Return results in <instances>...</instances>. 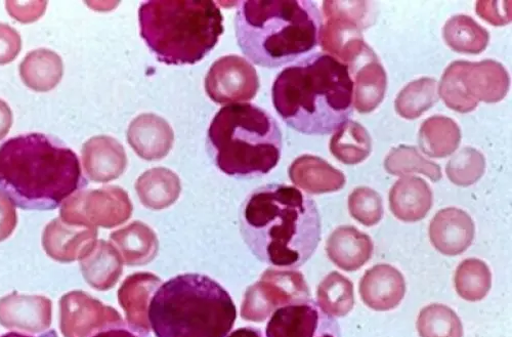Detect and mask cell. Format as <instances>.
<instances>
[{
    "label": "cell",
    "instance_id": "1",
    "mask_svg": "<svg viewBox=\"0 0 512 337\" xmlns=\"http://www.w3.org/2000/svg\"><path fill=\"white\" fill-rule=\"evenodd\" d=\"M240 233L252 256L278 269L303 267L321 240L317 203L301 189L266 184L241 204Z\"/></svg>",
    "mask_w": 512,
    "mask_h": 337
},
{
    "label": "cell",
    "instance_id": "15",
    "mask_svg": "<svg viewBox=\"0 0 512 337\" xmlns=\"http://www.w3.org/2000/svg\"><path fill=\"white\" fill-rule=\"evenodd\" d=\"M476 226L471 216L456 207L441 209L430 225L433 246L447 257L463 254L473 244Z\"/></svg>",
    "mask_w": 512,
    "mask_h": 337
},
{
    "label": "cell",
    "instance_id": "38",
    "mask_svg": "<svg viewBox=\"0 0 512 337\" xmlns=\"http://www.w3.org/2000/svg\"><path fill=\"white\" fill-rule=\"evenodd\" d=\"M91 337H152L148 330L119 320L105 325Z\"/></svg>",
    "mask_w": 512,
    "mask_h": 337
},
{
    "label": "cell",
    "instance_id": "9",
    "mask_svg": "<svg viewBox=\"0 0 512 337\" xmlns=\"http://www.w3.org/2000/svg\"><path fill=\"white\" fill-rule=\"evenodd\" d=\"M265 337H339V328L309 300L277 308L269 317Z\"/></svg>",
    "mask_w": 512,
    "mask_h": 337
},
{
    "label": "cell",
    "instance_id": "18",
    "mask_svg": "<svg viewBox=\"0 0 512 337\" xmlns=\"http://www.w3.org/2000/svg\"><path fill=\"white\" fill-rule=\"evenodd\" d=\"M374 244L370 236L353 226H340L326 242L330 261L346 272H356L372 258Z\"/></svg>",
    "mask_w": 512,
    "mask_h": 337
},
{
    "label": "cell",
    "instance_id": "43",
    "mask_svg": "<svg viewBox=\"0 0 512 337\" xmlns=\"http://www.w3.org/2000/svg\"><path fill=\"white\" fill-rule=\"evenodd\" d=\"M0 337H59L55 330H50L48 332L42 333L40 335L34 336L26 333L20 332H9L0 335Z\"/></svg>",
    "mask_w": 512,
    "mask_h": 337
},
{
    "label": "cell",
    "instance_id": "31",
    "mask_svg": "<svg viewBox=\"0 0 512 337\" xmlns=\"http://www.w3.org/2000/svg\"><path fill=\"white\" fill-rule=\"evenodd\" d=\"M420 337H463V325L451 308L433 304L423 308L416 323Z\"/></svg>",
    "mask_w": 512,
    "mask_h": 337
},
{
    "label": "cell",
    "instance_id": "8",
    "mask_svg": "<svg viewBox=\"0 0 512 337\" xmlns=\"http://www.w3.org/2000/svg\"><path fill=\"white\" fill-rule=\"evenodd\" d=\"M204 87L211 101L217 104H238L258 95L260 78L246 59L230 55L211 65Z\"/></svg>",
    "mask_w": 512,
    "mask_h": 337
},
{
    "label": "cell",
    "instance_id": "30",
    "mask_svg": "<svg viewBox=\"0 0 512 337\" xmlns=\"http://www.w3.org/2000/svg\"><path fill=\"white\" fill-rule=\"evenodd\" d=\"M454 285L458 296L467 302H480L492 287V273L479 259L464 260L457 268Z\"/></svg>",
    "mask_w": 512,
    "mask_h": 337
},
{
    "label": "cell",
    "instance_id": "6",
    "mask_svg": "<svg viewBox=\"0 0 512 337\" xmlns=\"http://www.w3.org/2000/svg\"><path fill=\"white\" fill-rule=\"evenodd\" d=\"M207 152L218 170L242 180L269 175L279 164L283 137L278 121L250 103L223 107L211 120Z\"/></svg>",
    "mask_w": 512,
    "mask_h": 337
},
{
    "label": "cell",
    "instance_id": "23",
    "mask_svg": "<svg viewBox=\"0 0 512 337\" xmlns=\"http://www.w3.org/2000/svg\"><path fill=\"white\" fill-rule=\"evenodd\" d=\"M63 74L62 58L48 49L30 52L20 64V76L25 86L38 93L54 90Z\"/></svg>",
    "mask_w": 512,
    "mask_h": 337
},
{
    "label": "cell",
    "instance_id": "11",
    "mask_svg": "<svg viewBox=\"0 0 512 337\" xmlns=\"http://www.w3.org/2000/svg\"><path fill=\"white\" fill-rule=\"evenodd\" d=\"M455 63L465 96L478 106L480 102L498 103L508 94L510 78L501 63L495 60Z\"/></svg>",
    "mask_w": 512,
    "mask_h": 337
},
{
    "label": "cell",
    "instance_id": "22",
    "mask_svg": "<svg viewBox=\"0 0 512 337\" xmlns=\"http://www.w3.org/2000/svg\"><path fill=\"white\" fill-rule=\"evenodd\" d=\"M290 178L298 189L310 194H325L340 191L347 179L326 160L313 155L297 158L290 167Z\"/></svg>",
    "mask_w": 512,
    "mask_h": 337
},
{
    "label": "cell",
    "instance_id": "7",
    "mask_svg": "<svg viewBox=\"0 0 512 337\" xmlns=\"http://www.w3.org/2000/svg\"><path fill=\"white\" fill-rule=\"evenodd\" d=\"M141 36L158 61L194 65L216 48L224 16L213 2H148L139 10Z\"/></svg>",
    "mask_w": 512,
    "mask_h": 337
},
{
    "label": "cell",
    "instance_id": "41",
    "mask_svg": "<svg viewBox=\"0 0 512 337\" xmlns=\"http://www.w3.org/2000/svg\"><path fill=\"white\" fill-rule=\"evenodd\" d=\"M14 117L10 106L0 100V141L5 139L12 129Z\"/></svg>",
    "mask_w": 512,
    "mask_h": 337
},
{
    "label": "cell",
    "instance_id": "13",
    "mask_svg": "<svg viewBox=\"0 0 512 337\" xmlns=\"http://www.w3.org/2000/svg\"><path fill=\"white\" fill-rule=\"evenodd\" d=\"M347 65L354 82V108L363 114L374 111L386 97V70L368 45Z\"/></svg>",
    "mask_w": 512,
    "mask_h": 337
},
{
    "label": "cell",
    "instance_id": "4",
    "mask_svg": "<svg viewBox=\"0 0 512 337\" xmlns=\"http://www.w3.org/2000/svg\"><path fill=\"white\" fill-rule=\"evenodd\" d=\"M323 15L316 3L242 2L235 15L237 44L255 65L280 68L320 45Z\"/></svg>",
    "mask_w": 512,
    "mask_h": 337
},
{
    "label": "cell",
    "instance_id": "35",
    "mask_svg": "<svg viewBox=\"0 0 512 337\" xmlns=\"http://www.w3.org/2000/svg\"><path fill=\"white\" fill-rule=\"evenodd\" d=\"M95 255L80 262L85 279L97 289H106L111 277V259L104 242H101Z\"/></svg>",
    "mask_w": 512,
    "mask_h": 337
},
{
    "label": "cell",
    "instance_id": "2",
    "mask_svg": "<svg viewBox=\"0 0 512 337\" xmlns=\"http://www.w3.org/2000/svg\"><path fill=\"white\" fill-rule=\"evenodd\" d=\"M273 105L289 128L307 136H326L350 120L354 82L349 66L318 52L283 69L272 88Z\"/></svg>",
    "mask_w": 512,
    "mask_h": 337
},
{
    "label": "cell",
    "instance_id": "21",
    "mask_svg": "<svg viewBox=\"0 0 512 337\" xmlns=\"http://www.w3.org/2000/svg\"><path fill=\"white\" fill-rule=\"evenodd\" d=\"M390 208L393 215L404 223L423 220L433 207V191L423 179L402 177L390 191Z\"/></svg>",
    "mask_w": 512,
    "mask_h": 337
},
{
    "label": "cell",
    "instance_id": "16",
    "mask_svg": "<svg viewBox=\"0 0 512 337\" xmlns=\"http://www.w3.org/2000/svg\"><path fill=\"white\" fill-rule=\"evenodd\" d=\"M363 303L378 312L396 309L406 293V282L395 267L380 264L366 271L359 284Z\"/></svg>",
    "mask_w": 512,
    "mask_h": 337
},
{
    "label": "cell",
    "instance_id": "39",
    "mask_svg": "<svg viewBox=\"0 0 512 337\" xmlns=\"http://www.w3.org/2000/svg\"><path fill=\"white\" fill-rule=\"evenodd\" d=\"M18 224V216L13 202L0 192V242L12 236Z\"/></svg>",
    "mask_w": 512,
    "mask_h": 337
},
{
    "label": "cell",
    "instance_id": "26",
    "mask_svg": "<svg viewBox=\"0 0 512 337\" xmlns=\"http://www.w3.org/2000/svg\"><path fill=\"white\" fill-rule=\"evenodd\" d=\"M443 37L451 50L465 55L482 54L490 41L489 32L466 15L450 18L443 28Z\"/></svg>",
    "mask_w": 512,
    "mask_h": 337
},
{
    "label": "cell",
    "instance_id": "29",
    "mask_svg": "<svg viewBox=\"0 0 512 337\" xmlns=\"http://www.w3.org/2000/svg\"><path fill=\"white\" fill-rule=\"evenodd\" d=\"M438 82L432 77H422L407 84L395 101L397 113L414 120L439 102Z\"/></svg>",
    "mask_w": 512,
    "mask_h": 337
},
{
    "label": "cell",
    "instance_id": "10",
    "mask_svg": "<svg viewBox=\"0 0 512 337\" xmlns=\"http://www.w3.org/2000/svg\"><path fill=\"white\" fill-rule=\"evenodd\" d=\"M122 320L116 311L89 294L71 291L60 301V328L64 337H91L107 324Z\"/></svg>",
    "mask_w": 512,
    "mask_h": 337
},
{
    "label": "cell",
    "instance_id": "27",
    "mask_svg": "<svg viewBox=\"0 0 512 337\" xmlns=\"http://www.w3.org/2000/svg\"><path fill=\"white\" fill-rule=\"evenodd\" d=\"M317 305L330 317L347 316L355 306L354 284L338 272L330 273L318 287Z\"/></svg>",
    "mask_w": 512,
    "mask_h": 337
},
{
    "label": "cell",
    "instance_id": "17",
    "mask_svg": "<svg viewBox=\"0 0 512 337\" xmlns=\"http://www.w3.org/2000/svg\"><path fill=\"white\" fill-rule=\"evenodd\" d=\"M172 126L162 117L145 113L128 126L127 141L143 158L153 160L164 157L174 144Z\"/></svg>",
    "mask_w": 512,
    "mask_h": 337
},
{
    "label": "cell",
    "instance_id": "12",
    "mask_svg": "<svg viewBox=\"0 0 512 337\" xmlns=\"http://www.w3.org/2000/svg\"><path fill=\"white\" fill-rule=\"evenodd\" d=\"M120 198L121 192L115 188L80 190L61 205V219L76 226L99 224L111 227L118 219L114 205L120 202Z\"/></svg>",
    "mask_w": 512,
    "mask_h": 337
},
{
    "label": "cell",
    "instance_id": "37",
    "mask_svg": "<svg viewBox=\"0 0 512 337\" xmlns=\"http://www.w3.org/2000/svg\"><path fill=\"white\" fill-rule=\"evenodd\" d=\"M6 6L14 19L22 23H32L45 14L48 4L46 2H8Z\"/></svg>",
    "mask_w": 512,
    "mask_h": 337
},
{
    "label": "cell",
    "instance_id": "34",
    "mask_svg": "<svg viewBox=\"0 0 512 337\" xmlns=\"http://www.w3.org/2000/svg\"><path fill=\"white\" fill-rule=\"evenodd\" d=\"M349 210L352 218L365 227L376 226L383 218L381 196L369 187H358L349 196Z\"/></svg>",
    "mask_w": 512,
    "mask_h": 337
},
{
    "label": "cell",
    "instance_id": "19",
    "mask_svg": "<svg viewBox=\"0 0 512 337\" xmlns=\"http://www.w3.org/2000/svg\"><path fill=\"white\" fill-rule=\"evenodd\" d=\"M85 175L95 183L118 178L124 171L126 155L121 144L107 136L94 137L82 147Z\"/></svg>",
    "mask_w": 512,
    "mask_h": 337
},
{
    "label": "cell",
    "instance_id": "25",
    "mask_svg": "<svg viewBox=\"0 0 512 337\" xmlns=\"http://www.w3.org/2000/svg\"><path fill=\"white\" fill-rule=\"evenodd\" d=\"M330 152L341 163L357 165L370 156L372 140L361 123L348 120L333 133Z\"/></svg>",
    "mask_w": 512,
    "mask_h": 337
},
{
    "label": "cell",
    "instance_id": "28",
    "mask_svg": "<svg viewBox=\"0 0 512 337\" xmlns=\"http://www.w3.org/2000/svg\"><path fill=\"white\" fill-rule=\"evenodd\" d=\"M384 168L390 175L401 178L420 174L438 183L443 177L439 164L426 159L416 147L408 145L392 149L384 160Z\"/></svg>",
    "mask_w": 512,
    "mask_h": 337
},
{
    "label": "cell",
    "instance_id": "14",
    "mask_svg": "<svg viewBox=\"0 0 512 337\" xmlns=\"http://www.w3.org/2000/svg\"><path fill=\"white\" fill-rule=\"evenodd\" d=\"M53 303L42 296L14 292L0 300V324L8 329L38 334L52 325Z\"/></svg>",
    "mask_w": 512,
    "mask_h": 337
},
{
    "label": "cell",
    "instance_id": "40",
    "mask_svg": "<svg viewBox=\"0 0 512 337\" xmlns=\"http://www.w3.org/2000/svg\"><path fill=\"white\" fill-rule=\"evenodd\" d=\"M510 3H479L477 4L478 15L495 26H503L510 23Z\"/></svg>",
    "mask_w": 512,
    "mask_h": 337
},
{
    "label": "cell",
    "instance_id": "36",
    "mask_svg": "<svg viewBox=\"0 0 512 337\" xmlns=\"http://www.w3.org/2000/svg\"><path fill=\"white\" fill-rule=\"evenodd\" d=\"M22 49L19 32L8 24L0 23V65L15 61Z\"/></svg>",
    "mask_w": 512,
    "mask_h": 337
},
{
    "label": "cell",
    "instance_id": "20",
    "mask_svg": "<svg viewBox=\"0 0 512 337\" xmlns=\"http://www.w3.org/2000/svg\"><path fill=\"white\" fill-rule=\"evenodd\" d=\"M83 226L70 225L61 218L53 220L42 234V247L56 262L68 264L79 260L96 232Z\"/></svg>",
    "mask_w": 512,
    "mask_h": 337
},
{
    "label": "cell",
    "instance_id": "5",
    "mask_svg": "<svg viewBox=\"0 0 512 337\" xmlns=\"http://www.w3.org/2000/svg\"><path fill=\"white\" fill-rule=\"evenodd\" d=\"M147 318L156 337H226L235 325L237 309L218 281L186 273L154 291Z\"/></svg>",
    "mask_w": 512,
    "mask_h": 337
},
{
    "label": "cell",
    "instance_id": "42",
    "mask_svg": "<svg viewBox=\"0 0 512 337\" xmlns=\"http://www.w3.org/2000/svg\"><path fill=\"white\" fill-rule=\"evenodd\" d=\"M226 337H265L260 328L246 326L232 330Z\"/></svg>",
    "mask_w": 512,
    "mask_h": 337
},
{
    "label": "cell",
    "instance_id": "24",
    "mask_svg": "<svg viewBox=\"0 0 512 337\" xmlns=\"http://www.w3.org/2000/svg\"><path fill=\"white\" fill-rule=\"evenodd\" d=\"M461 142L459 125L451 118L435 115L420 126L418 143L423 154L435 159L446 158L456 152Z\"/></svg>",
    "mask_w": 512,
    "mask_h": 337
},
{
    "label": "cell",
    "instance_id": "3",
    "mask_svg": "<svg viewBox=\"0 0 512 337\" xmlns=\"http://www.w3.org/2000/svg\"><path fill=\"white\" fill-rule=\"evenodd\" d=\"M88 186L77 154L44 134L0 145V192L26 210H54Z\"/></svg>",
    "mask_w": 512,
    "mask_h": 337
},
{
    "label": "cell",
    "instance_id": "32",
    "mask_svg": "<svg viewBox=\"0 0 512 337\" xmlns=\"http://www.w3.org/2000/svg\"><path fill=\"white\" fill-rule=\"evenodd\" d=\"M137 188L143 202L156 208L172 203L180 189L177 177L162 168L147 173Z\"/></svg>",
    "mask_w": 512,
    "mask_h": 337
},
{
    "label": "cell",
    "instance_id": "33",
    "mask_svg": "<svg viewBox=\"0 0 512 337\" xmlns=\"http://www.w3.org/2000/svg\"><path fill=\"white\" fill-rule=\"evenodd\" d=\"M485 171V156L479 150L471 147L460 150L446 165L448 179L460 187L476 184L482 179Z\"/></svg>",
    "mask_w": 512,
    "mask_h": 337
}]
</instances>
